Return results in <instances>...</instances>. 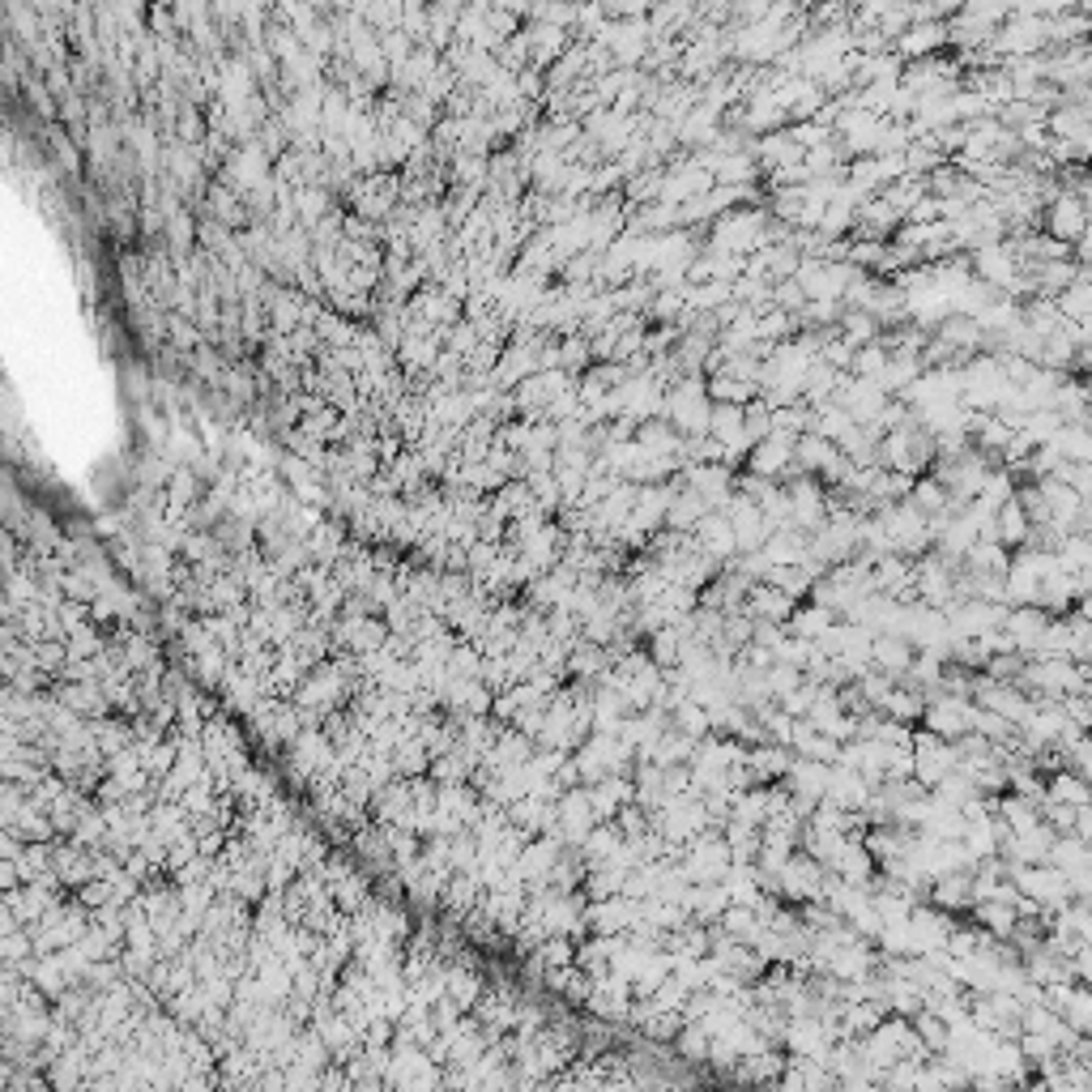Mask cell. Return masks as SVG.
Wrapping results in <instances>:
<instances>
[{"instance_id":"1","label":"cell","mask_w":1092,"mask_h":1092,"mask_svg":"<svg viewBox=\"0 0 1092 1092\" xmlns=\"http://www.w3.org/2000/svg\"><path fill=\"white\" fill-rule=\"evenodd\" d=\"M1012 884L1020 887L1024 900H1032V905H1041V909H1067L1071 905V880L1063 875V871H1054L1050 862L1045 867H1020V862H1012Z\"/></svg>"},{"instance_id":"2","label":"cell","mask_w":1092,"mask_h":1092,"mask_svg":"<svg viewBox=\"0 0 1092 1092\" xmlns=\"http://www.w3.org/2000/svg\"><path fill=\"white\" fill-rule=\"evenodd\" d=\"M973 722H977V704H973V700L935 696V700L926 704L922 730H931V734H935V739H944V743H955V739L973 734Z\"/></svg>"},{"instance_id":"3","label":"cell","mask_w":1092,"mask_h":1092,"mask_svg":"<svg viewBox=\"0 0 1092 1092\" xmlns=\"http://www.w3.org/2000/svg\"><path fill=\"white\" fill-rule=\"evenodd\" d=\"M1045 235L1050 239H1058V244H1067V248H1076L1084 235H1089L1092 218H1089V205L1080 193H1058L1054 202L1045 205Z\"/></svg>"},{"instance_id":"4","label":"cell","mask_w":1092,"mask_h":1092,"mask_svg":"<svg viewBox=\"0 0 1092 1092\" xmlns=\"http://www.w3.org/2000/svg\"><path fill=\"white\" fill-rule=\"evenodd\" d=\"M794 444L798 440H785V435H768L764 444H755L748 457V474L764 478V482H781L785 470L794 466Z\"/></svg>"},{"instance_id":"5","label":"cell","mask_w":1092,"mask_h":1092,"mask_svg":"<svg viewBox=\"0 0 1092 1092\" xmlns=\"http://www.w3.org/2000/svg\"><path fill=\"white\" fill-rule=\"evenodd\" d=\"M1050 623H1054V619H1050V611H1041V607H1012L1003 632L1012 636V645H1016L1020 653H1032V658H1037V649H1041Z\"/></svg>"},{"instance_id":"6","label":"cell","mask_w":1092,"mask_h":1092,"mask_svg":"<svg viewBox=\"0 0 1092 1092\" xmlns=\"http://www.w3.org/2000/svg\"><path fill=\"white\" fill-rule=\"evenodd\" d=\"M691 538H696V546H700L708 559H717V563H726V559L739 555V534H734V525H730L726 512H708V517L696 525Z\"/></svg>"},{"instance_id":"7","label":"cell","mask_w":1092,"mask_h":1092,"mask_svg":"<svg viewBox=\"0 0 1092 1092\" xmlns=\"http://www.w3.org/2000/svg\"><path fill=\"white\" fill-rule=\"evenodd\" d=\"M913 645L905 640V636H896V632H887V636H875V645H871V666L887 675V679H900V675H909L913 671Z\"/></svg>"},{"instance_id":"8","label":"cell","mask_w":1092,"mask_h":1092,"mask_svg":"<svg viewBox=\"0 0 1092 1092\" xmlns=\"http://www.w3.org/2000/svg\"><path fill=\"white\" fill-rule=\"evenodd\" d=\"M794 611H798V607H794V598H790V594H781L777 585H751L748 614L755 619V623H777V627H785Z\"/></svg>"},{"instance_id":"9","label":"cell","mask_w":1092,"mask_h":1092,"mask_svg":"<svg viewBox=\"0 0 1092 1092\" xmlns=\"http://www.w3.org/2000/svg\"><path fill=\"white\" fill-rule=\"evenodd\" d=\"M944 43H948V26H944V22H918V26H909L892 48H896L900 61H913V56H931V52L944 48Z\"/></svg>"},{"instance_id":"10","label":"cell","mask_w":1092,"mask_h":1092,"mask_svg":"<svg viewBox=\"0 0 1092 1092\" xmlns=\"http://www.w3.org/2000/svg\"><path fill=\"white\" fill-rule=\"evenodd\" d=\"M973 918H977V931H986L990 939H1012L1020 931V909L1007 900H981L973 905Z\"/></svg>"},{"instance_id":"11","label":"cell","mask_w":1092,"mask_h":1092,"mask_svg":"<svg viewBox=\"0 0 1092 1092\" xmlns=\"http://www.w3.org/2000/svg\"><path fill=\"white\" fill-rule=\"evenodd\" d=\"M1050 867L1063 871L1067 880L1084 875V871H1092V845L1089 841H1080L1076 832H1071V836H1058L1054 849H1050Z\"/></svg>"},{"instance_id":"12","label":"cell","mask_w":1092,"mask_h":1092,"mask_svg":"<svg viewBox=\"0 0 1092 1092\" xmlns=\"http://www.w3.org/2000/svg\"><path fill=\"white\" fill-rule=\"evenodd\" d=\"M790 636L794 640H807V645H819L832 627H836V614L832 611H823V607H798V611L790 614Z\"/></svg>"},{"instance_id":"13","label":"cell","mask_w":1092,"mask_h":1092,"mask_svg":"<svg viewBox=\"0 0 1092 1092\" xmlns=\"http://www.w3.org/2000/svg\"><path fill=\"white\" fill-rule=\"evenodd\" d=\"M1054 448L1067 466H1092V427L1084 422H1067L1058 435H1054Z\"/></svg>"},{"instance_id":"14","label":"cell","mask_w":1092,"mask_h":1092,"mask_svg":"<svg viewBox=\"0 0 1092 1092\" xmlns=\"http://www.w3.org/2000/svg\"><path fill=\"white\" fill-rule=\"evenodd\" d=\"M1045 798L1050 803H1067V807H1092V785L1080 777V772H1071V768H1063V772H1054V781H1050V790H1045Z\"/></svg>"},{"instance_id":"15","label":"cell","mask_w":1092,"mask_h":1092,"mask_svg":"<svg viewBox=\"0 0 1092 1092\" xmlns=\"http://www.w3.org/2000/svg\"><path fill=\"white\" fill-rule=\"evenodd\" d=\"M1028 534H1032V521L1024 517V508L1012 499L1007 508H999V517H994V543L1003 546H1028Z\"/></svg>"},{"instance_id":"16","label":"cell","mask_w":1092,"mask_h":1092,"mask_svg":"<svg viewBox=\"0 0 1092 1092\" xmlns=\"http://www.w3.org/2000/svg\"><path fill=\"white\" fill-rule=\"evenodd\" d=\"M704 389H708V402H713V406H751L759 385H748V380H734V376L717 372V376H708Z\"/></svg>"},{"instance_id":"17","label":"cell","mask_w":1092,"mask_h":1092,"mask_svg":"<svg viewBox=\"0 0 1092 1092\" xmlns=\"http://www.w3.org/2000/svg\"><path fill=\"white\" fill-rule=\"evenodd\" d=\"M1058 563L1067 576H1084L1092 572V538L1089 534H1071L1067 543L1058 546Z\"/></svg>"},{"instance_id":"18","label":"cell","mask_w":1092,"mask_h":1092,"mask_svg":"<svg viewBox=\"0 0 1092 1092\" xmlns=\"http://www.w3.org/2000/svg\"><path fill=\"white\" fill-rule=\"evenodd\" d=\"M913 1028H918V1037H922V1045H926L931 1054H939V1050L952 1045V1028H948L944 1016H935V1012H922V1016L913 1020Z\"/></svg>"},{"instance_id":"19","label":"cell","mask_w":1092,"mask_h":1092,"mask_svg":"<svg viewBox=\"0 0 1092 1092\" xmlns=\"http://www.w3.org/2000/svg\"><path fill=\"white\" fill-rule=\"evenodd\" d=\"M743 427H748L751 444H764V440L772 435V406H768V402H751V406L743 410Z\"/></svg>"},{"instance_id":"20","label":"cell","mask_w":1092,"mask_h":1092,"mask_svg":"<svg viewBox=\"0 0 1092 1092\" xmlns=\"http://www.w3.org/2000/svg\"><path fill=\"white\" fill-rule=\"evenodd\" d=\"M1071 900L1084 905V909H1092V871H1084V875L1071 880Z\"/></svg>"},{"instance_id":"21","label":"cell","mask_w":1092,"mask_h":1092,"mask_svg":"<svg viewBox=\"0 0 1092 1092\" xmlns=\"http://www.w3.org/2000/svg\"><path fill=\"white\" fill-rule=\"evenodd\" d=\"M1080 534H1089L1092 538V504L1084 508V521H1080Z\"/></svg>"}]
</instances>
